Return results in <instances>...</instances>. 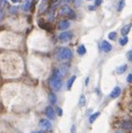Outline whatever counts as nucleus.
<instances>
[{
  "label": "nucleus",
  "mask_w": 132,
  "mask_h": 133,
  "mask_svg": "<svg viewBox=\"0 0 132 133\" xmlns=\"http://www.w3.org/2000/svg\"><path fill=\"white\" fill-rule=\"evenodd\" d=\"M128 42H129L128 36H123V37L120 38V41H118V43H120V45H122V46L127 45V44H128Z\"/></svg>",
  "instance_id": "a211bd4d"
},
{
  "label": "nucleus",
  "mask_w": 132,
  "mask_h": 133,
  "mask_svg": "<svg viewBox=\"0 0 132 133\" xmlns=\"http://www.w3.org/2000/svg\"><path fill=\"white\" fill-rule=\"evenodd\" d=\"M75 132H76V126L72 125V128H71V133H75Z\"/></svg>",
  "instance_id": "c756f323"
},
{
  "label": "nucleus",
  "mask_w": 132,
  "mask_h": 133,
  "mask_svg": "<svg viewBox=\"0 0 132 133\" xmlns=\"http://www.w3.org/2000/svg\"><path fill=\"white\" fill-rule=\"evenodd\" d=\"M69 1H70V0H64V2H69Z\"/></svg>",
  "instance_id": "2f4dec72"
},
{
  "label": "nucleus",
  "mask_w": 132,
  "mask_h": 133,
  "mask_svg": "<svg viewBox=\"0 0 132 133\" xmlns=\"http://www.w3.org/2000/svg\"><path fill=\"white\" fill-rule=\"evenodd\" d=\"M116 36H117V34L115 32H112V33H110L108 34V39H111V41H114L115 38H116Z\"/></svg>",
  "instance_id": "412c9836"
},
{
  "label": "nucleus",
  "mask_w": 132,
  "mask_h": 133,
  "mask_svg": "<svg viewBox=\"0 0 132 133\" xmlns=\"http://www.w3.org/2000/svg\"><path fill=\"white\" fill-rule=\"evenodd\" d=\"M124 6H125V0H120V2H118V5H117V11L123 10Z\"/></svg>",
  "instance_id": "6ab92c4d"
},
{
  "label": "nucleus",
  "mask_w": 132,
  "mask_h": 133,
  "mask_svg": "<svg viewBox=\"0 0 132 133\" xmlns=\"http://www.w3.org/2000/svg\"><path fill=\"white\" fill-rule=\"evenodd\" d=\"M130 108H131V109H132V104H131V106H130Z\"/></svg>",
  "instance_id": "72a5a7b5"
},
{
  "label": "nucleus",
  "mask_w": 132,
  "mask_h": 133,
  "mask_svg": "<svg viewBox=\"0 0 132 133\" xmlns=\"http://www.w3.org/2000/svg\"><path fill=\"white\" fill-rule=\"evenodd\" d=\"M88 1H90V0H88Z\"/></svg>",
  "instance_id": "c9c22d12"
},
{
  "label": "nucleus",
  "mask_w": 132,
  "mask_h": 133,
  "mask_svg": "<svg viewBox=\"0 0 132 133\" xmlns=\"http://www.w3.org/2000/svg\"><path fill=\"white\" fill-rule=\"evenodd\" d=\"M29 1H31V0H29Z\"/></svg>",
  "instance_id": "e433bc0d"
},
{
  "label": "nucleus",
  "mask_w": 132,
  "mask_h": 133,
  "mask_svg": "<svg viewBox=\"0 0 132 133\" xmlns=\"http://www.w3.org/2000/svg\"><path fill=\"white\" fill-rule=\"evenodd\" d=\"M49 101H50V103L52 105H55V104H57V102H58L57 96H55L54 94H50V95H49Z\"/></svg>",
  "instance_id": "4468645a"
},
{
  "label": "nucleus",
  "mask_w": 132,
  "mask_h": 133,
  "mask_svg": "<svg viewBox=\"0 0 132 133\" xmlns=\"http://www.w3.org/2000/svg\"><path fill=\"white\" fill-rule=\"evenodd\" d=\"M75 80H76V76H72V77L68 80V82H67V88H68V89H71V87H72V85H74Z\"/></svg>",
  "instance_id": "dca6fc26"
},
{
  "label": "nucleus",
  "mask_w": 132,
  "mask_h": 133,
  "mask_svg": "<svg viewBox=\"0 0 132 133\" xmlns=\"http://www.w3.org/2000/svg\"><path fill=\"white\" fill-rule=\"evenodd\" d=\"M131 27H132V24H131V23H129V24H127V25H125L123 28H122V31H121V34L123 35V36H127V35L129 34V32H130Z\"/></svg>",
  "instance_id": "1a4fd4ad"
},
{
  "label": "nucleus",
  "mask_w": 132,
  "mask_h": 133,
  "mask_svg": "<svg viewBox=\"0 0 132 133\" xmlns=\"http://www.w3.org/2000/svg\"><path fill=\"white\" fill-rule=\"evenodd\" d=\"M16 11V8H11L10 9V12H15Z\"/></svg>",
  "instance_id": "7c9ffc66"
},
{
  "label": "nucleus",
  "mask_w": 132,
  "mask_h": 133,
  "mask_svg": "<svg viewBox=\"0 0 132 133\" xmlns=\"http://www.w3.org/2000/svg\"><path fill=\"white\" fill-rule=\"evenodd\" d=\"M36 133H43L42 131H38V132H36Z\"/></svg>",
  "instance_id": "473e14b6"
},
{
  "label": "nucleus",
  "mask_w": 132,
  "mask_h": 133,
  "mask_svg": "<svg viewBox=\"0 0 132 133\" xmlns=\"http://www.w3.org/2000/svg\"><path fill=\"white\" fill-rule=\"evenodd\" d=\"M61 78H62V74L58 70V69H54L53 76H52V78L50 80V86H51L52 89L59 90V89L61 88V86H62V79Z\"/></svg>",
  "instance_id": "f257e3e1"
},
{
  "label": "nucleus",
  "mask_w": 132,
  "mask_h": 133,
  "mask_svg": "<svg viewBox=\"0 0 132 133\" xmlns=\"http://www.w3.org/2000/svg\"><path fill=\"white\" fill-rule=\"evenodd\" d=\"M116 133H122V132H120V131H117V132H116Z\"/></svg>",
  "instance_id": "f704fd0d"
},
{
  "label": "nucleus",
  "mask_w": 132,
  "mask_h": 133,
  "mask_svg": "<svg viewBox=\"0 0 132 133\" xmlns=\"http://www.w3.org/2000/svg\"><path fill=\"white\" fill-rule=\"evenodd\" d=\"M127 58H128L129 61H132V50H131V51H129V52H128Z\"/></svg>",
  "instance_id": "5701e85b"
},
{
  "label": "nucleus",
  "mask_w": 132,
  "mask_h": 133,
  "mask_svg": "<svg viewBox=\"0 0 132 133\" xmlns=\"http://www.w3.org/2000/svg\"><path fill=\"white\" fill-rule=\"evenodd\" d=\"M127 69H128V65H127V64H123V65L117 66V69H116V74H117V75H122V74H124Z\"/></svg>",
  "instance_id": "f8f14e48"
},
{
  "label": "nucleus",
  "mask_w": 132,
  "mask_h": 133,
  "mask_svg": "<svg viewBox=\"0 0 132 133\" xmlns=\"http://www.w3.org/2000/svg\"><path fill=\"white\" fill-rule=\"evenodd\" d=\"M60 14L61 15H67L70 18H76L75 11L72 10L70 7H68V6H62V7L60 8Z\"/></svg>",
  "instance_id": "7ed1b4c3"
},
{
  "label": "nucleus",
  "mask_w": 132,
  "mask_h": 133,
  "mask_svg": "<svg viewBox=\"0 0 132 133\" xmlns=\"http://www.w3.org/2000/svg\"><path fill=\"white\" fill-rule=\"evenodd\" d=\"M79 105H80L81 107L86 105V98H85V96H84V95H81V96H80V99H79Z\"/></svg>",
  "instance_id": "aec40b11"
},
{
  "label": "nucleus",
  "mask_w": 132,
  "mask_h": 133,
  "mask_svg": "<svg viewBox=\"0 0 132 133\" xmlns=\"http://www.w3.org/2000/svg\"><path fill=\"white\" fill-rule=\"evenodd\" d=\"M39 126L44 130H50L52 125H51V122L49 121V119H41V121H39Z\"/></svg>",
  "instance_id": "0eeeda50"
},
{
  "label": "nucleus",
  "mask_w": 132,
  "mask_h": 133,
  "mask_svg": "<svg viewBox=\"0 0 132 133\" xmlns=\"http://www.w3.org/2000/svg\"><path fill=\"white\" fill-rule=\"evenodd\" d=\"M121 95V88L120 87H115L113 89V91L111 92V98H117Z\"/></svg>",
  "instance_id": "9d476101"
},
{
  "label": "nucleus",
  "mask_w": 132,
  "mask_h": 133,
  "mask_svg": "<svg viewBox=\"0 0 132 133\" xmlns=\"http://www.w3.org/2000/svg\"><path fill=\"white\" fill-rule=\"evenodd\" d=\"M45 6H47V2H45V0H43V2H42L41 5H39V12H43V11H44V9L47 8Z\"/></svg>",
  "instance_id": "4be33fe9"
},
{
  "label": "nucleus",
  "mask_w": 132,
  "mask_h": 133,
  "mask_svg": "<svg viewBox=\"0 0 132 133\" xmlns=\"http://www.w3.org/2000/svg\"><path fill=\"white\" fill-rule=\"evenodd\" d=\"M122 129L125 130V131H131L132 129V123L130 121H124L123 123H122Z\"/></svg>",
  "instance_id": "9b49d317"
},
{
  "label": "nucleus",
  "mask_w": 132,
  "mask_h": 133,
  "mask_svg": "<svg viewBox=\"0 0 132 133\" xmlns=\"http://www.w3.org/2000/svg\"><path fill=\"white\" fill-rule=\"evenodd\" d=\"M88 9L91 11H94V10H96V6L95 5H91V6H88Z\"/></svg>",
  "instance_id": "b1692460"
},
{
  "label": "nucleus",
  "mask_w": 132,
  "mask_h": 133,
  "mask_svg": "<svg viewBox=\"0 0 132 133\" xmlns=\"http://www.w3.org/2000/svg\"><path fill=\"white\" fill-rule=\"evenodd\" d=\"M102 2H103V0H95V6H100V5H102Z\"/></svg>",
  "instance_id": "393cba45"
},
{
  "label": "nucleus",
  "mask_w": 132,
  "mask_h": 133,
  "mask_svg": "<svg viewBox=\"0 0 132 133\" xmlns=\"http://www.w3.org/2000/svg\"><path fill=\"white\" fill-rule=\"evenodd\" d=\"M69 27H70V22L69 21H61L60 23H59V25H58V28L60 29V31H62V32H64L65 29H68Z\"/></svg>",
  "instance_id": "423d86ee"
},
{
  "label": "nucleus",
  "mask_w": 132,
  "mask_h": 133,
  "mask_svg": "<svg viewBox=\"0 0 132 133\" xmlns=\"http://www.w3.org/2000/svg\"><path fill=\"white\" fill-rule=\"evenodd\" d=\"M72 38V33L71 32H62L60 35H59V39L61 42H69Z\"/></svg>",
  "instance_id": "20e7f679"
},
{
  "label": "nucleus",
  "mask_w": 132,
  "mask_h": 133,
  "mask_svg": "<svg viewBox=\"0 0 132 133\" xmlns=\"http://www.w3.org/2000/svg\"><path fill=\"white\" fill-rule=\"evenodd\" d=\"M100 50H102V51H104V52H110L111 50H112V45H111V43H108L107 41H103V42L101 43Z\"/></svg>",
  "instance_id": "39448f33"
},
{
  "label": "nucleus",
  "mask_w": 132,
  "mask_h": 133,
  "mask_svg": "<svg viewBox=\"0 0 132 133\" xmlns=\"http://www.w3.org/2000/svg\"><path fill=\"white\" fill-rule=\"evenodd\" d=\"M45 115L48 116V118L50 119H53L54 118V109L52 108V106H48L47 108H45Z\"/></svg>",
  "instance_id": "6e6552de"
},
{
  "label": "nucleus",
  "mask_w": 132,
  "mask_h": 133,
  "mask_svg": "<svg viewBox=\"0 0 132 133\" xmlns=\"http://www.w3.org/2000/svg\"><path fill=\"white\" fill-rule=\"evenodd\" d=\"M77 52H78L79 55H85L86 54V48H85V45H79Z\"/></svg>",
  "instance_id": "2eb2a0df"
},
{
  "label": "nucleus",
  "mask_w": 132,
  "mask_h": 133,
  "mask_svg": "<svg viewBox=\"0 0 132 133\" xmlns=\"http://www.w3.org/2000/svg\"><path fill=\"white\" fill-rule=\"evenodd\" d=\"M2 19H4V10L0 9V21H2Z\"/></svg>",
  "instance_id": "a878e982"
},
{
  "label": "nucleus",
  "mask_w": 132,
  "mask_h": 133,
  "mask_svg": "<svg viewBox=\"0 0 132 133\" xmlns=\"http://www.w3.org/2000/svg\"><path fill=\"white\" fill-rule=\"evenodd\" d=\"M12 4H18V2H21V0H10Z\"/></svg>",
  "instance_id": "cd10ccee"
},
{
  "label": "nucleus",
  "mask_w": 132,
  "mask_h": 133,
  "mask_svg": "<svg viewBox=\"0 0 132 133\" xmlns=\"http://www.w3.org/2000/svg\"><path fill=\"white\" fill-rule=\"evenodd\" d=\"M58 115H59V116H61V115H62V111H61V108H58Z\"/></svg>",
  "instance_id": "c85d7f7f"
},
{
  "label": "nucleus",
  "mask_w": 132,
  "mask_h": 133,
  "mask_svg": "<svg viewBox=\"0 0 132 133\" xmlns=\"http://www.w3.org/2000/svg\"><path fill=\"white\" fill-rule=\"evenodd\" d=\"M29 7H31V1H29V0H26L24 4H23V6H22V9L24 11H28Z\"/></svg>",
  "instance_id": "ddd939ff"
},
{
  "label": "nucleus",
  "mask_w": 132,
  "mask_h": 133,
  "mask_svg": "<svg viewBox=\"0 0 132 133\" xmlns=\"http://www.w3.org/2000/svg\"><path fill=\"white\" fill-rule=\"evenodd\" d=\"M127 80H128V82H132V74H130V75L128 76Z\"/></svg>",
  "instance_id": "bb28decb"
},
{
  "label": "nucleus",
  "mask_w": 132,
  "mask_h": 133,
  "mask_svg": "<svg viewBox=\"0 0 132 133\" xmlns=\"http://www.w3.org/2000/svg\"><path fill=\"white\" fill-rule=\"evenodd\" d=\"M72 58V52L68 48H60L57 51V59L60 61H65V60H70Z\"/></svg>",
  "instance_id": "f03ea898"
},
{
  "label": "nucleus",
  "mask_w": 132,
  "mask_h": 133,
  "mask_svg": "<svg viewBox=\"0 0 132 133\" xmlns=\"http://www.w3.org/2000/svg\"><path fill=\"white\" fill-rule=\"evenodd\" d=\"M101 114L98 112H96V113H94V114H91L90 115V117H89V123H94L95 121H96V118L100 116Z\"/></svg>",
  "instance_id": "f3484780"
}]
</instances>
